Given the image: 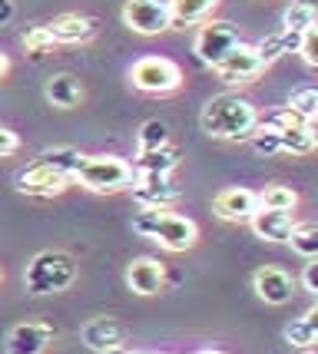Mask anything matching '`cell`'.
Returning a JSON list of instances; mask_svg holds the SVG:
<instances>
[{
    "mask_svg": "<svg viewBox=\"0 0 318 354\" xmlns=\"http://www.w3.org/2000/svg\"><path fill=\"white\" fill-rule=\"evenodd\" d=\"M7 73H10V57H7V53L0 50V80L7 77Z\"/></svg>",
    "mask_w": 318,
    "mask_h": 354,
    "instance_id": "obj_36",
    "label": "cell"
},
{
    "mask_svg": "<svg viewBox=\"0 0 318 354\" xmlns=\"http://www.w3.org/2000/svg\"><path fill=\"white\" fill-rule=\"evenodd\" d=\"M53 344V328L44 322H24L7 331V354H44Z\"/></svg>",
    "mask_w": 318,
    "mask_h": 354,
    "instance_id": "obj_12",
    "label": "cell"
},
{
    "mask_svg": "<svg viewBox=\"0 0 318 354\" xmlns=\"http://www.w3.org/2000/svg\"><path fill=\"white\" fill-rule=\"evenodd\" d=\"M212 209H215V216L222 218V222H249L258 212V192L242 189V185L222 189L212 199Z\"/></svg>",
    "mask_w": 318,
    "mask_h": 354,
    "instance_id": "obj_11",
    "label": "cell"
},
{
    "mask_svg": "<svg viewBox=\"0 0 318 354\" xmlns=\"http://www.w3.org/2000/svg\"><path fill=\"white\" fill-rule=\"evenodd\" d=\"M150 239H156L166 252H186V248L196 245L199 229L193 218L176 216V212H166V209H163V212L156 216V225H152Z\"/></svg>",
    "mask_w": 318,
    "mask_h": 354,
    "instance_id": "obj_9",
    "label": "cell"
},
{
    "mask_svg": "<svg viewBox=\"0 0 318 354\" xmlns=\"http://www.w3.org/2000/svg\"><path fill=\"white\" fill-rule=\"evenodd\" d=\"M182 153L176 146H156V149H139L136 162H133V172L136 176H173L179 169Z\"/></svg>",
    "mask_w": 318,
    "mask_h": 354,
    "instance_id": "obj_16",
    "label": "cell"
},
{
    "mask_svg": "<svg viewBox=\"0 0 318 354\" xmlns=\"http://www.w3.org/2000/svg\"><path fill=\"white\" fill-rule=\"evenodd\" d=\"M202 133L222 142H242L258 126V109L239 93H219L202 106Z\"/></svg>",
    "mask_w": 318,
    "mask_h": 354,
    "instance_id": "obj_1",
    "label": "cell"
},
{
    "mask_svg": "<svg viewBox=\"0 0 318 354\" xmlns=\"http://www.w3.org/2000/svg\"><path fill=\"white\" fill-rule=\"evenodd\" d=\"M123 335H126V331H123V324L116 322V318H93V322H87L83 331H80L83 344L96 354H103V351H109V348L123 344Z\"/></svg>",
    "mask_w": 318,
    "mask_h": 354,
    "instance_id": "obj_18",
    "label": "cell"
},
{
    "mask_svg": "<svg viewBox=\"0 0 318 354\" xmlns=\"http://www.w3.org/2000/svg\"><path fill=\"white\" fill-rule=\"evenodd\" d=\"M44 96L50 100V106H57V109H73L76 103L83 100V86H80V80L70 77V73H57V77L46 80Z\"/></svg>",
    "mask_w": 318,
    "mask_h": 354,
    "instance_id": "obj_20",
    "label": "cell"
},
{
    "mask_svg": "<svg viewBox=\"0 0 318 354\" xmlns=\"http://www.w3.org/2000/svg\"><path fill=\"white\" fill-rule=\"evenodd\" d=\"M299 53H302L305 66H318V33H315V27L299 37Z\"/></svg>",
    "mask_w": 318,
    "mask_h": 354,
    "instance_id": "obj_32",
    "label": "cell"
},
{
    "mask_svg": "<svg viewBox=\"0 0 318 354\" xmlns=\"http://www.w3.org/2000/svg\"><path fill=\"white\" fill-rule=\"evenodd\" d=\"M70 183H73L70 176H63V172L50 169V166L33 159L30 166L17 176V192L33 196V199H53V196H63L70 189Z\"/></svg>",
    "mask_w": 318,
    "mask_h": 354,
    "instance_id": "obj_8",
    "label": "cell"
},
{
    "mask_svg": "<svg viewBox=\"0 0 318 354\" xmlns=\"http://www.w3.org/2000/svg\"><path fill=\"white\" fill-rule=\"evenodd\" d=\"M14 17V0H0V24H7Z\"/></svg>",
    "mask_w": 318,
    "mask_h": 354,
    "instance_id": "obj_35",
    "label": "cell"
},
{
    "mask_svg": "<svg viewBox=\"0 0 318 354\" xmlns=\"http://www.w3.org/2000/svg\"><path fill=\"white\" fill-rule=\"evenodd\" d=\"M295 205H299V196L288 185H265L258 192V209H285V212H295Z\"/></svg>",
    "mask_w": 318,
    "mask_h": 354,
    "instance_id": "obj_27",
    "label": "cell"
},
{
    "mask_svg": "<svg viewBox=\"0 0 318 354\" xmlns=\"http://www.w3.org/2000/svg\"><path fill=\"white\" fill-rule=\"evenodd\" d=\"M199 354H222V351H199Z\"/></svg>",
    "mask_w": 318,
    "mask_h": 354,
    "instance_id": "obj_39",
    "label": "cell"
},
{
    "mask_svg": "<svg viewBox=\"0 0 318 354\" xmlns=\"http://www.w3.org/2000/svg\"><path fill=\"white\" fill-rule=\"evenodd\" d=\"M53 44H87L96 37V20L83 14H60L46 24Z\"/></svg>",
    "mask_w": 318,
    "mask_h": 354,
    "instance_id": "obj_15",
    "label": "cell"
},
{
    "mask_svg": "<svg viewBox=\"0 0 318 354\" xmlns=\"http://www.w3.org/2000/svg\"><path fill=\"white\" fill-rule=\"evenodd\" d=\"M249 225L256 232V239H262V242H288L295 216L285 212V209H258L256 216L249 218Z\"/></svg>",
    "mask_w": 318,
    "mask_h": 354,
    "instance_id": "obj_17",
    "label": "cell"
},
{
    "mask_svg": "<svg viewBox=\"0 0 318 354\" xmlns=\"http://www.w3.org/2000/svg\"><path fill=\"white\" fill-rule=\"evenodd\" d=\"M302 354H315V351H312V348H302Z\"/></svg>",
    "mask_w": 318,
    "mask_h": 354,
    "instance_id": "obj_38",
    "label": "cell"
},
{
    "mask_svg": "<svg viewBox=\"0 0 318 354\" xmlns=\"http://www.w3.org/2000/svg\"><path fill=\"white\" fill-rule=\"evenodd\" d=\"M80 159H83V153H80V149H73V146L44 149V153L37 156V162H44V166L63 172V176H70V179H73V172H76V166H80Z\"/></svg>",
    "mask_w": 318,
    "mask_h": 354,
    "instance_id": "obj_24",
    "label": "cell"
},
{
    "mask_svg": "<svg viewBox=\"0 0 318 354\" xmlns=\"http://www.w3.org/2000/svg\"><path fill=\"white\" fill-rule=\"evenodd\" d=\"M256 46V53L262 57L265 66H272L279 57H285V53H295L299 50V33H288V30H279V33H269V37H262Z\"/></svg>",
    "mask_w": 318,
    "mask_h": 354,
    "instance_id": "obj_22",
    "label": "cell"
},
{
    "mask_svg": "<svg viewBox=\"0 0 318 354\" xmlns=\"http://www.w3.org/2000/svg\"><path fill=\"white\" fill-rule=\"evenodd\" d=\"M103 354H133V351H126L123 344H116V348H109V351H103Z\"/></svg>",
    "mask_w": 318,
    "mask_h": 354,
    "instance_id": "obj_37",
    "label": "cell"
},
{
    "mask_svg": "<svg viewBox=\"0 0 318 354\" xmlns=\"http://www.w3.org/2000/svg\"><path fill=\"white\" fill-rule=\"evenodd\" d=\"M133 179H136L133 166L120 156H83L73 172V183H80L87 192H96V196L123 192L133 185Z\"/></svg>",
    "mask_w": 318,
    "mask_h": 354,
    "instance_id": "obj_2",
    "label": "cell"
},
{
    "mask_svg": "<svg viewBox=\"0 0 318 354\" xmlns=\"http://www.w3.org/2000/svg\"><path fill=\"white\" fill-rule=\"evenodd\" d=\"M239 44V33L232 24L226 20H212V24H202L196 33V40H193V53H196L199 63H206V66H215V63L226 57L232 46Z\"/></svg>",
    "mask_w": 318,
    "mask_h": 354,
    "instance_id": "obj_5",
    "label": "cell"
},
{
    "mask_svg": "<svg viewBox=\"0 0 318 354\" xmlns=\"http://www.w3.org/2000/svg\"><path fill=\"white\" fill-rule=\"evenodd\" d=\"M318 338V311L308 308L302 318H295V322L285 328V341L288 344H295V348H312Z\"/></svg>",
    "mask_w": 318,
    "mask_h": 354,
    "instance_id": "obj_23",
    "label": "cell"
},
{
    "mask_svg": "<svg viewBox=\"0 0 318 354\" xmlns=\"http://www.w3.org/2000/svg\"><path fill=\"white\" fill-rule=\"evenodd\" d=\"M215 73H219V80L222 83H252L256 77H262L265 73V63H262V57L256 53V46L252 44H239L229 50L222 60L212 66Z\"/></svg>",
    "mask_w": 318,
    "mask_h": 354,
    "instance_id": "obj_7",
    "label": "cell"
},
{
    "mask_svg": "<svg viewBox=\"0 0 318 354\" xmlns=\"http://www.w3.org/2000/svg\"><path fill=\"white\" fill-rule=\"evenodd\" d=\"M20 149V139H17L14 129H7V126H0V159H7V156H14Z\"/></svg>",
    "mask_w": 318,
    "mask_h": 354,
    "instance_id": "obj_33",
    "label": "cell"
},
{
    "mask_svg": "<svg viewBox=\"0 0 318 354\" xmlns=\"http://www.w3.org/2000/svg\"><path fill=\"white\" fill-rule=\"evenodd\" d=\"M275 133H279V153H292V156L315 153V129H312V123L285 126V129H275Z\"/></svg>",
    "mask_w": 318,
    "mask_h": 354,
    "instance_id": "obj_21",
    "label": "cell"
},
{
    "mask_svg": "<svg viewBox=\"0 0 318 354\" xmlns=\"http://www.w3.org/2000/svg\"><path fill=\"white\" fill-rule=\"evenodd\" d=\"M169 27H196L219 7V0H166Z\"/></svg>",
    "mask_w": 318,
    "mask_h": 354,
    "instance_id": "obj_19",
    "label": "cell"
},
{
    "mask_svg": "<svg viewBox=\"0 0 318 354\" xmlns=\"http://www.w3.org/2000/svg\"><path fill=\"white\" fill-rule=\"evenodd\" d=\"M126 285H130V292L143 295V298L159 295L163 285H166V268L156 259H133L130 268H126Z\"/></svg>",
    "mask_w": 318,
    "mask_h": 354,
    "instance_id": "obj_14",
    "label": "cell"
},
{
    "mask_svg": "<svg viewBox=\"0 0 318 354\" xmlns=\"http://www.w3.org/2000/svg\"><path fill=\"white\" fill-rule=\"evenodd\" d=\"M288 245L295 248L305 259H315L318 255V225L315 222H295L288 232Z\"/></svg>",
    "mask_w": 318,
    "mask_h": 354,
    "instance_id": "obj_26",
    "label": "cell"
},
{
    "mask_svg": "<svg viewBox=\"0 0 318 354\" xmlns=\"http://www.w3.org/2000/svg\"><path fill=\"white\" fill-rule=\"evenodd\" d=\"M24 46H27L30 57H46L53 50V37H50L46 27H33V30L24 33Z\"/></svg>",
    "mask_w": 318,
    "mask_h": 354,
    "instance_id": "obj_31",
    "label": "cell"
},
{
    "mask_svg": "<svg viewBox=\"0 0 318 354\" xmlns=\"http://www.w3.org/2000/svg\"><path fill=\"white\" fill-rule=\"evenodd\" d=\"M252 288L256 295L265 301V305H285L292 301V295H295V278L282 272V268H258L256 275H252Z\"/></svg>",
    "mask_w": 318,
    "mask_h": 354,
    "instance_id": "obj_13",
    "label": "cell"
},
{
    "mask_svg": "<svg viewBox=\"0 0 318 354\" xmlns=\"http://www.w3.org/2000/svg\"><path fill=\"white\" fill-rule=\"evenodd\" d=\"M130 192H133L139 209H169L182 196L179 185L173 183V176H136Z\"/></svg>",
    "mask_w": 318,
    "mask_h": 354,
    "instance_id": "obj_10",
    "label": "cell"
},
{
    "mask_svg": "<svg viewBox=\"0 0 318 354\" xmlns=\"http://www.w3.org/2000/svg\"><path fill=\"white\" fill-rule=\"evenodd\" d=\"M288 109L292 113H299L302 120H315L318 116V90L315 86H299V90H292V96H288Z\"/></svg>",
    "mask_w": 318,
    "mask_h": 354,
    "instance_id": "obj_28",
    "label": "cell"
},
{
    "mask_svg": "<svg viewBox=\"0 0 318 354\" xmlns=\"http://www.w3.org/2000/svg\"><path fill=\"white\" fill-rule=\"evenodd\" d=\"M73 278H76V265L70 255H63V252H40L27 265L24 285H27L30 295H57L63 288H70Z\"/></svg>",
    "mask_w": 318,
    "mask_h": 354,
    "instance_id": "obj_3",
    "label": "cell"
},
{
    "mask_svg": "<svg viewBox=\"0 0 318 354\" xmlns=\"http://www.w3.org/2000/svg\"><path fill=\"white\" fill-rule=\"evenodd\" d=\"M130 83L133 90L150 93V96H169L182 86V70L179 63L169 57H143L130 66Z\"/></svg>",
    "mask_w": 318,
    "mask_h": 354,
    "instance_id": "obj_4",
    "label": "cell"
},
{
    "mask_svg": "<svg viewBox=\"0 0 318 354\" xmlns=\"http://www.w3.org/2000/svg\"><path fill=\"white\" fill-rule=\"evenodd\" d=\"M0 278H3V275H0Z\"/></svg>",
    "mask_w": 318,
    "mask_h": 354,
    "instance_id": "obj_40",
    "label": "cell"
},
{
    "mask_svg": "<svg viewBox=\"0 0 318 354\" xmlns=\"http://www.w3.org/2000/svg\"><path fill=\"white\" fill-rule=\"evenodd\" d=\"M123 24L139 37H156L169 30V3L166 0H126Z\"/></svg>",
    "mask_w": 318,
    "mask_h": 354,
    "instance_id": "obj_6",
    "label": "cell"
},
{
    "mask_svg": "<svg viewBox=\"0 0 318 354\" xmlns=\"http://www.w3.org/2000/svg\"><path fill=\"white\" fill-rule=\"evenodd\" d=\"M249 142H252V149H256V153H262V156H275V153H279V133H275L269 123H265V126L258 123L256 129H252Z\"/></svg>",
    "mask_w": 318,
    "mask_h": 354,
    "instance_id": "obj_30",
    "label": "cell"
},
{
    "mask_svg": "<svg viewBox=\"0 0 318 354\" xmlns=\"http://www.w3.org/2000/svg\"><path fill=\"white\" fill-rule=\"evenodd\" d=\"M315 259H308V265H305V272H302V288L308 295H315L318 292V278H315Z\"/></svg>",
    "mask_w": 318,
    "mask_h": 354,
    "instance_id": "obj_34",
    "label": "cell"
},
{
    "mask_svg": "<svg viewBox=\"0 0 318 354\" xmlns=\"http://www.w3.org/2000/svg\"><path fill=\"white\" fill-rule=\"evenodd\" d=\"M312 27H315V7H312L308 0H295L285 14H282V30H288V33H299V37H302V33L312 30Z\"/></svg>",
    "mask_w": 318,
    "mask_h": 354,
    "instance_id": "obj_25",
    "label": "cell"
},
{
    "mask_svg": "<svg viewBox=\"0 0 318 354\" xmlns=\"http://www.w3.org/2000/svg\"><path fill=\"white\" fill-rule=\"evenodd\" d=\"M169 142V126L163 120H146L136 133V149H156Z\"/></svg>",
    "mask_w": 318,
    "mask_h": 354,
    "instance_id": "obj_29",
    "label": "cell"
}]
</instances>
